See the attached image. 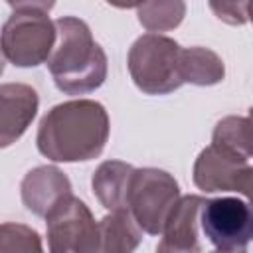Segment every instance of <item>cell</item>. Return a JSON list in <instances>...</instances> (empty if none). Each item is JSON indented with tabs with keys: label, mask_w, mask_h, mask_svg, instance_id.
Segmentation results:
<instances>
[{
	"label": "cell",
	"mask_w": 253,
	"mask_h": 253,
	"mask_svg": "<svg viewBox=\"0 0 253 253\" xmlns=\"http://www.w3.org/2000/svg\"><path fill=\"white\" fill-rule=\"evenodd\" d=\"M210 10L227 26H243L249 20V0H208Z\"/></svg>",
	"instance_id": "obj_18"
},
{
	"label": "cell",
	"mask_w": 253,
	"mask_h": 253,
	"mask_svg": "<svg viewBox=\"0 0 253 253\" xmlns=\"http://www.w3.org/2000/svg\"><path fill=\"white\" fill-rule=\"evenodd\" d=\"M245 166H247L245 158L211 142L198 154L194 162L192 178H194V184L202 192H208V194L233 192L235 182Z\"/></svg>",
	"instance_id": "obj_10"
},
{
	"label": "cell",
	"mask_w": 253,
	"mask_h": 253,
	"mask_svg": "<svg viewBox=\"0 0 253 253\" xmlns=\"http://www.w3.org/2000/svg\"><path fill=\"white\" fill-rule=\"evenodd\" d=\"M69 178L55 166H38L32 168L20 184V196L34 215L45 217L53 208H57L71 192Z\"/></svg>",
	"instance_id": "obj_11"
},
{
	"label": "cell",
	"mask_w": 253,
	"mask_h": 253,
	"mask_svg": "<svg viewBox=\"0 0 253 253\" xmlns=\"http://www.w3.org/2000/svg\"><path fill=\"white\" fill-rule=\"evenodd\" d=\"M200 221L204 237L221 253L245 251L253 241V206L239 198L206 200Z\"/></svg>",
	"instance_id": "obj_6"
},
{
	"label": "cell",
	"mask_w": 253,
	"mask_h": 253,
	"mask_svg": "<svg viewBox=\"0 0 253 253\" xmlns=\"http://www.w3.org/2000/svg\"><path fill=\"white\" fill-rule=\"evenodd\" d=\"M182 47L162 34H144L134 40L126 55L132 83L144 95H168L184 85L180 71Z\"/></svg>",
	"instance_id": "obj_3"
},
{
	"label": "cell",
	"mask_w": 253,
	"mask_h": 253,
	"mask_svg": "<svg viewBox=\"0 0 253 253\" xmlns=\"http://www.w3.org/2000/svg\"><path fill=\"white\" fill-rule=\"evenodd\" d=\"M142 233L128 210H115L99 221V251L130 253L138 247Z\"/></svg>",
	"instance_id": "obj_13"
},
{
	"label": "cell",
	"mask_w": 253,
	"mask_h": 253,
	"mask_svg": "<svg viewBox=\"0 0 253 253\" xmlns=\"http://www.w3.org/2000/svg\"><path fill=\"white\" fill-rule=\"evenodd\" d=\"M180 200L176 178L160 168H134L126 198V210L148 235H160L164 223Z\"/></svg>",
	"instance_id": "obj_5"
},
{
	"label": "cell",
	"mask_w": 253,
	"mask_h": 253,
	"mask_svg": "<svg viewBox=\"0 0 253 253\" xmlns=\"http://www.w3.org/2000/svg\"><path fill=\"white\" fill-rule=\"evenodd\" d=\"M249 22L253 24V0H249Z\"/></svg>",
	"instance_id": "obj_22"
},
{
	"label": "cell",
	"mask_w": 253,
	"mask_h": 253,
	"mask_svg": "<svg viewBox=\"0 0 253 253\" xmlns=\"http://www.w3.org/2000/svg\"><path fill=\"white\" fill-rule=\"evenodd\" d=\"M109 132V115L99 101L71 99L42 117L36 146L53 162H87L101 156Z\"/></svg>",
	"instance_id": "obj_1"
},
{
	"label": "cell",
	"mask_w": 253,
	"mask_h": 253,
	"mask_svg": "<svg viewBox=\"0 0 253 253\" xmlns=\"http://www.w3.org/2000/svg\"><path fill=\"white\" fill-rule=\"evenodd\" d=\"M206 204L204 196L188 194L180 196L176 206L172 208L164 229L160 233V243L156 249L160 253H194L202 251V206Z\"/></svg>",
	"instance_id": "obj_8"
},
{
	"label": "cell",
	"mask_w": 253,
	"mask_h": 253,
	"mask_svg": "<svg viewBox=\"0 0 253 253\" xmlns=\"http://www.w3.org/2000/svg\"><path fill=\"white\" fill-rule=\"evenodd\" d=\"M186 16L184 0H142L136 8L138 24L152 34L176 30Z\"/></svg>",
	"instance_id": "obj_16"
},
{
	"label": "cell",
	"mask_w": 253,
	"mask_h": 253,
	"mask_svg": "<svg viewBox=\"0 0 253 253\" xmlns=\"http://www.w3.org/2000/svg\"><path fill=\"white\" fill-rule=\"evenodd\" d=\"M211 142L245 160L253 158V109L247 115H227L217 121Z\"/></svg>",
	"instance_id": "obj_15"
},
{
	"label": "cell",
	"mask_w": 253,
	"mask_h": 253,
	"mask_svg": "<svg viewBox=\"0 0 253 253\" xmlns=\"http://www.w3.org/2000/svg\"><path fill=\"white\" fill-rule=\"evenodd\" d=\"M6 4L14 10H42L49 12L55 6V0H6Z\"/></svg>",
	"instance_id": "obj_20"
},
{
	"label": "cell",
	"mask_w": 253,
	"mask_h": 253,
	"mask_svg": "<svg viewBox=\"0 0 253 253\" xmlns=\"http://www.w3.org/2000/svg\"><path fill=\"white\" fill-rule=\"evenodd\" d=\"M55 42V22L42 10H14L2 26V55L16 67H36L45 63Z\"/></svg>",
	"instance_id": "obj_4"
},
{
	"label": "cell",
	"mask_w": 253,
	"mask_h": 253,
	"mask_svg": "<svg viewBox=\"0 0 253 253\" xmlns=\"http://www.w3.org/2000/svg\"><path fill=\"white\" fill-rule=\"evenodd\" d=\"M180 71H182L184 83L198 85V87L217 85L225 77L223 59L213 49L202 47V45L182 47Z\"/></svg>",
	"instance_id": "obj_14"
},
{
	"label": "cell",
	"mask_w": 253,
	"mask_h": 253,
	"mask_svg": "<svg viewBox=\"0 0 253 253\" xmlns=\"http://www.w3.org/2000/svg\"><path fill=\"white\" fill-rule=\"evenodd\" d=\"M47 247L53 253L99 251V223L87 204L73 194L53 208L45 217Z\"/></svg>",
	"instance_id": "obj_7"
},
{
	"label": "cell",
	"mask_w": 253,
	"mask_h": 253,
	"mask_svg": "<svg viewBox=\"0 0 253 253\" xmlns=\"http://www.w3.org/2000/svg\"><path fill=\"white\" fill-rule=\"evenodd\" d=\"M233 192L245 196L247 202L253 206V166L247 164V166L241 170V174H239V178H237V182H235V190H233Z\"/></svg>",
	"instance_id": "obj_19"
},
{
	"label": "cell",
	"mask_w": 253,
	"mask_h": 253,
	"mask_svg": "<svg viewBox=\"0 0 253 253\" xmlns=\"http://www.w3.org/2000/svg\"><path fill=\"white\" fill-rule=\"evenodd\" d=\"M57 42L45 61L55 87L65 95H87L107 79V53L87 22L75 16L55 20Z\"/></svg>",
	"instance_id": "obj_2"
},
{
	"label": "cell",
	"mask_w": 253,
	"mask_h": 253,
	"mask_svg": "<svg viewBox=\"0 0 253 253\" xmlns=\"http://www.w3.org/2000/svg\"><path fill=\"white\" fill-rule=\"evenodd\" d=\"M132 172L134 166L123 160H105L95 168L91 176V188L105 210H126Z\"/></svg>",
	"instance_id": "obj_12"
},
{
	"label": "cell",
	"mask_w": 253,
	"mask_h": 253,
	"mask_svg": "<svg viewBox=\"0 0 253 253\" xmlns=\"http://www.w3.org/2000/svg\"><path fill=\"white\" fill-rule=\"evenodd\" d=\"M0 249L2 251H42L40 233L22 223L4 221L0 227Z\"/></svg>",
	"instance_id": "obj_17"
},
{
	"label": "cell",
	"mask_w": 253,
	"mask_h": 253,
	"mask_svg": "<svg viewBox=\"0 0 253 253\" xmlns=\"http://www.w3.org/2000/svg\"><path fill=\"white\" fill-rule=\"evenodd\" d=\"M107 4L115 6V8H121V10H128V8H138V4L142 0H105Z\"/></svg>",
	"instance_id": "obj_21"
},
{
	"label": "cell",
	"mask_w": 253,
	"mask_h": 253,
	"mask_svg": "<svg viewBox=\"0 0 253 253\" xmlns=\"http://www.w3.org/2000/svg\"><path fill=\"white\" fill-rule=\"evenodd\" d=\"M40 97L26 83H4L0 87V146L16 142L38 115Z\"/></svg>",
	"instance_id": "obj_9"
}]
</instances>
